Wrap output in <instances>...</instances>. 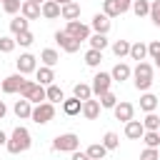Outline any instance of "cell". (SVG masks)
<instances>
[{
  "label": "cell",
  "instance_id": "6da1fadb",
  "mask_svg": "<svg viewBox=\"0 0 160 160\" xmlns=\"http://www.w3.org/2000/svg\"><path fill=\"white\" fill-rule=\"evenodd\" d=\"M30 145H32V135H30V130L28 128H22V125H18L12 132H10V138H8V152L10 155H20V152H25V150H30Z\"/></svg>",
  "mask_w": 160,
  "mask_h": 160
},
{
  "label": "cell",
  "instance_id": "7a4b0ae2",
  "mask_svg": "<svg viewBox=\"0 0 160 160\" xmlns=\"http://www.w3.org/2000/svg\"><path fill=\"white\" fill-rule=\"evenodd\" d=\"M132 82L140 92H148L152 85V65L150 62H138L132 70Z\"/></svg>",
  "mask_w": 160,
  "mask_h": 160
},
{
  "label": "cell",
  "instance_id": "3957f363",
  "mask_svg": "<svg viewBox=\"0 0 160 160\" xmlns=\"http://www.w3.org/2000/svg\"><path fill=\"white\" fill-rule=\"evenodd\" d=\"M20 98L30 100L32 105H40V102H48V95H45V88L38 85L35 80H25L22 88H20Z\"/></svg>",
  "mask_w": 160,
  "mask_h": 160
},
{
  "label": "cell",
  "instance_id": "277c9868",
  "mask_svg": "<svg viewBox=\"0 0 160 160\" xmlns=\"http://www.w3.org/2000/svg\"><path fill=\"white\" fill-rule=\"evenodd\" d=\"M78 148H80V138L75 132H62L52 140V150L58 152H75Z\"/></svg>",
  "mask_w": 160,
  "mask_h": 160
},
{
  "label": "cell",
  "instance_id": "5b68a950",
  "mask_svg": "<svg viewBox=\"0 0 160 160\" xmlns=\"http://www.w3.org/2000/svg\"><path fill=\"white\" fill-rule=\"evenodd\" d=\"M55 118V105L52 102H40V105H32V122L35 125H48L50 120Z\"/></svg>",
  "mask_w": 160,
  "mask_h": 160
},
{
  "label": "cell",
  "instance_id": "8992f818",
  "mask_svg": "<svg viewBox=\"0 0 160 160\" xmlns=\"http://www.w3.org/2000/svg\"><path fill=\"white\" fill-rule=\"evenodd\" d=\"M90 25H85V22H80V20H72V22H68L65 25V32L70 35V38H75V40H80V42H85V40H90Z\"/></svg>",
  "mask_w": 160,
  "mask_h": 160
},
{
  "label": "cell",
  "instance_id": "52a82bcc",
  "mask_svg": "<svg viewBox=\"0 0 160 160\" xmlns=\"http://www.w3.org/2000/svg\"><path fill=\"white\" fill-rule=\"evenodd\" d=\"M110 85H112V75L100 70V72H95V78H92V85H90V88H92V95H98V98H100V95L110 92Z\"/></svg>",
  "mask_w": 160,
  "mask_h": 160
},
{
  "label": "cell",
  "instance_id": "ba28073f",
  "mask_svg": "<svg viewBox=\"0 0 160 160\" xmlns=\"http://www.w3.org/2000/svg\"><path fill=\"white\" fill-rule=\"evenodd\" d=\"M15 65H18V72H20V75H30V72L38 70V58H35L32 52H22V55L15 60Z\"/></svg>",
  "mask_w": 160,
  "mask_h": 160
},
{
  "label": "cell",
  "instance_id": "9c48e42d",
  "mask_svg": "<svg viewBox=\"0 0 160 160\" xmlns=\"http://www.w3.org/2000/svg\"><path fill=\"white\" fill-rule=\"evenodd\" d=\"M112 115H115V120H120V122H130L132 115H135V105L128 102V100H120V102L112 108Z\"/></svg>",
  "mask_w": 160,
  "mask_h": 160
},
{
  "label": "cell",
  "instance_id": "30bf717a",
  "mask_svg": "<svg viewBox=\"0 0 160 160\" xmlns=\"http://www.w3.org/2000/svg\"><path fill=\"white\" fill-rule=\"evenodd\" d=\"M55 42H58L65 52H78V50H80V40L70 38L65 30H58V32H55Z\"/></svg>",
  "mask_w": 160,
  "mask_h": 160
},
{
  "label": "cell",
  "instance_id": "8fae6325",
  "mask_svg": "<svg viewBox=\"0 0 160 160\" xmlns=\"http://www.w3.org/2000/svg\"><path fill=\"white\" fill-rule=\"evenodd\" d=\"M22 82H25V75H20V72H15V75H8L5 80H2V92L5 95H12V92H20V88H22Z\"/></svg>",
  "mask_w": 160,
  "mask_h": 160
},
{
  "label": "cell",
  "instance_id": "7c38bea8",
  "mask_svg": "<svg viewBox=\"0 0 160 160\" xmlns=\"http://www.w3.org/2000/svg\"><path fill=\"white\" fill-rule=\"evenodd\" d=\"M110 18L105 15V12H98V15H92V20H90V28L98 32V35H108L110 32Z\"/></svg>",
  "mask_w": 160,
  "mask_h": 160
},
{
  "label": "cell",
  "instance_id": "4fadbf2b",
  "mask_svg": "<svg viewBox=\"0 0 160 160\" xmlns=\"http://www.w3.org/2000/svg\"><path fill=\"white\" fill-rule=\"evenodd\" d=\"M142 135H145L142 120H130V122H125V138H130V140H142Z\"/></svg>",
  "mask_w": 160,
  "mask_h": 160
},
{
  "label": "cell",
  "instance_id": "5bb4252c",
  "mask_svg": "<svg viewBox=\"0 0 160 160\" xmlns=\"http://www.w3.org/2000/svg\"><path fill=\"white\" fill-rule=\"evenodd\" d=\"M12 112H15L20 120H30V118H32V102L25 100V98H20V100L12 105Z\"/></svg>",
  "mask_w": 160,
  "mask_h": 160
},
{
  "label": "cell",
  "instance_id": "9a60e30c",
  "mask_svg": "<svg viewBox=\"0 0 160 160\" xmlns=\"http://www.w3.org/2000/svg\"><path fill=\"white\" fill-rule=\"evenodd\" d=\"M20 15L28 18V20H38L42 15V5H35L30 0H22V8H20Z\"/></svg>",
  "mask_w": 160,
  "mask_h": 160
},
{
  "label": "cell",
  "instance_id": "2e32d148",
  "mask_svg": "<svg viewBox=\"0 0 160 160\" xmlns=\"http://www.w3.org/2000/svg\"><path fill=\"white\" fill-rule=\"evenodd\" d=\"M82 118L85 120H98L100 118V100H85L82 102Z\"/></svg>",
  "mask_w": 160,
  "mask_h": 160
},
{
  "label": "cell",
  "instance_id": "e0dca14e",
  "mask_svg": "<svg viewBox=\"0 0 160 160\" xmlns=\"http://www.w3.org/2000/svg\"><path fill=\"white\" fill-rule=\"evenodd\" d=\"M110 75H112L115 82H122V80H130V78H132V70H130L128 62H118V65L110 70Z\"/></svg>",
  "mask_w": 160,
  "mask_h": 160
},
{
  "label": "cell",
  "instance_id": "ac0fdd59",
  "mask_svg": "<svg viewBox=\"0 0 160 160\" xmlns=\"http://www.w3.org/2000/svg\"><path fill=\"white\" fill-rule=\"evenodd\" d=\"M52 80H55V72H52V68H38L35 70V82L38 85H42V88H48V85H52Z\"/></svg>",
  "mask_w": 160,
  "mask_h": 160
},
{
  "label": "cell",
  "instance_id": "d6986e66",
  "mask_svg": "<svg viewBox=\"0 0 160 160\" xmlns=\"http://www.w3.org/2000/svg\"><path fill=\"white\" fill-rule=\"evenodd\" d=\"M62 112L70 115V118H72V115H80V112H82V100H78L75 95H72V98H65V100H62Z\"/></svg>",
  "mask_w": 160,
  "mask_h": 160
},
{
  "label": "cell",
  "instance_id": "ffe728a7",
  "mask_svg": "<svg viewBox=\"0 0 160 160\" xmlns=\"http://www.w3.org/2000/svg\"><path fill=\"white\" fill-rule=\"evenodd\" d=\"M158 102H160V100H158L152 92H142V95H140V110H142L145 115H148V112H155V110H158Z\"/></svg>",
  "mask_w": 160,
  "mask_h": 160
},
{
  "label": "cell",
  "instance_id": "44dd1931",
  "mask_svg": "<svg viewBox=\"0 0 160 160\" xmlns=\"http://www.w3.org/2000/svg\"><path fill=\"white\" fill-rule=\"evenodd\" d=\"M60 12H62V5H58L52 0L42 2V18L45 20H55V18H60Z\"/></svg>",
  "mask_w": 160,
  "mask_h": 160
},
{
  "label": "cell",
  "instance_id": "7402d4cb",
  "mask_svg": "<svg viewBox=\"0 0 160 160\" xmlns=\"http://www.w3.org/2000/svg\"><path fill=\"white\" fill-rule=\"evenodd\" d=\"M60 18H62V20H68V22L78 20V18H80V5H78V2H68V5H62Z\"/></svg>",
  "mask_w": 160,
  "mask_h": 160
},
{
  "label": "cell",
  "instance_id": "603a6c76",
  "mask_svg": "<svg viewBox=\"0 0 160 160\" xmlns=\"http://www.w3.org/2000/svg\"><path fill=\"white\" fill-rule=\"evenodd\" d=\"M40 60H42V65H45V68H55V65L60 62V55H58V50L45 48V50L40 52Z\"/></svg>",
  "mask_w": 160,
  "mask_h": 160
},
{
  "label": "cell",
  "instance_id": "cb8c5ba5",
  "mask_svg": "<svg viewBox=\"0 0 160 160\" xmlns=\"http://www.w3.org/2000/svg\"><path fill=\"white\" fill-rule=\"evenodd\" d=\"M88 158L90 160H105V155H108V148L102 145V142H92V145H88Z\"/></svg>",
  "mask_w": 160,
  "mask_h": 160
},
{
  "label": "cell",
  "instance_id": "d4e9b609",
  "mask_svg": "<svg viewBox=\"0 0 160 160\" xmlns=\"http://www.w3.org/2000/svg\"><path fill=\"white\" fill-rule=\"evenodd\" d=\"M28 25H30V20H28V18L15 15V18L10 20V32H12V35H20V32H25V30H28Z\"/></svg>",
  "mask_w": 160,
  "mask_h": 160
},
{
  "label": "cell",
  "instance_id": "484cf974",
  "mask_svg": "<svg viewBox=\"0 0 160 160\" xmlns=\"http://www.w3.org/2000/svg\"><path fill=\"white\" fill-rule=\"evenodd\" d=\"M130 58L138 60V62H145V58H148V45H145V42H132V45H130Z\"/></svg>",
  "mask_w": 160,
  "mask_h": 160
},
{
  "label": "cell",
  "instance_id": "4316f807",
  "mask_svg": "<svg viewBox=\"0 0 160 160\" xmlns=\"http://www.w3.org/2000/svg\"><path fill=\"white\" fill-rule=\"evenodd\" d=\"M72 95H75L78 100H82V102H85V100H90V98H92V88H90L88 82H78V85L72 88Z\"/></svg>",
  "mask_w": 160,
  "mask_h": 160
},
{
  "label": "cell",
  "instance_id": "83f0119b",
  "mask_svg": "<svg viewBox=\"0 0 160 160\" xmlns=\"http://www.w3.org/2000/svg\"><path fill=\"white\" fill-rule=\"evenodd\" d=\"M45 95H48V102H52V105H58V102H62L65 100V95H62V90L52 82V85H48L45 88Z\"/></svg>",
  "mask_w": 160,
  "mask_h": 160
},
{
  "label": "cell",
  "instance_id": "f1b7e54d",
  "mask_svg": "<svg viewBox=\"0 0 160 160\" xmlns=\"http://www.w3.org/2000/svg\"><path fill=\"white\" fill-rule=\"evenodd\" d=\"M102 12H105L108 18L122 15V12H120V0H102Z\"/></svg>",
  "mask_w": 160,
  "mask_h": 160
},
{
  "label": "cell",
  "instance_id": "f546056e",
  "mask_svg": "<svg viewBox=\"0 0 160 160\" xmlns=\"http://www.w3.org/2000/svg\"><path fill=\"white\" fill-rule=\"evenodd\" d=\"M100 62H102V52H100V50H92V48H90V50L85 52V65H88V68H98Z\"/></svg>",
  "mask_w": 160,
  "mask_h": 160
},
{
  "label": "cell",
  "instance_id": "4dcf8cb0",
  "mask_svg": "<svg viewBox=\"0 0 160 160\" xmlns=\"http://www.w3.org/2000/svg\"><path fill=\"white\" fill-rule=\"evenodd\" d=\"M132 12H135L138 18L150 15V2H148V0H132Z\"/></svg>",
  "mask_w": 160,
  "mask_h": 160
},
{
  "label": "cell",
  "instance_id": "1f68e13d",
  "mask_svg": "<svg viewBox=\"0 0 160 160\" xmlns=\"http://www.w3.org/2000/svg\"><path fill=\"white\" fill-rule=\"evenodd\" d=\"M88 42H90V48H92V50H100V52L110 45V42H108V38H105V35H98V32H95V35H90V40H88Z\"/></svg>",
  "mask_w": 160,
  "mask_h": 160
},
{
  "label": "cell",
  "instance_id": "d6a6232c",
  "mask_svg": "<svg viewBox=\"0 0 160 160\" xmlns=\"http://www.w3.org/2000/svg\"><path fill=\"white\" fill-rule=\"evenodd\" d=\"M130 45H132V42H128V40H115V42H112V52H115L118 58H125V55H130Z\"/></svg>",
  "mask_w": 160,
  "mask_h": 160
},
{
  "label": "cell",
  "instance_id": "836d02e7",
  "mask_svg": "<svg viewBox=\"0 0 160 160\" xmlns=\"http://www.w3.org/2000/svg\"><path fill=\"white\" fill-rule=\"evenodd\" d=\"M142 125H145V130H152V132H158V130H160V118H158L155 112H148V115L142 118Z\"/></svg>",
  "mask_w": 160,
  "mask_h": 160
},
{
  "label": "cell",
  "instance_id": "e575fe53",
  "mask_svg": "<svg viewBox=\"0 0 160 160\" xmlns=\"http://www.w3.org/2000/svg\"><path fill=\"white\" fill-rule=\"evenodd\" d=\"M102 145H105L108 150H115V148L120 145V138H118V132H112V130H108V132L102 135Z\"/></svg>",
  "mask_w": 160,
  "mask_h": 160
},
{
  "label": "cell",
  "instance_id": "d590c367",
  "mask_svg": "<svg viewBox=\"0 0 160 160\" xmlns=\"http://www.w3.org/2000/svg\"><path fill=\"white\" fill-rule=\"evenodd\" d=\"M142 142H145V148H158V145H160V135H158V132H152V130H145Z\"/></svg>",
  "mask_w": 160,
  "mask_h": 160
},
{
  "label": "cell",
  "instance_id": "8d00e7d4",
  "mask_svg": "<svg viewBox=\"0 0 160 160\" xmlns=\"http://www.w3.org/2000/svg\"><path fill=\"white\" fill-rule=\"evenodd\" d=\"M20 8H22V0H5V2H2V10H5L8 15H18Z\"/></svg>",
  "mask_w": 160,
  "mask_h": 160
},
{
  "label": "cell",
  "instance_id": "74e56055",
  "mask_svg": "<svg viewBox=\"0 0 160 160\" xmlns=\"http://www.w3.org/2000/svg\"><path fill=\"white\" fill-rule=\"evenodd\" d=\"M32 40H35V38H32V32H30V30H25V32L15 35V42H18L20 48H30V45H32Z\"/></svg>",
  "mask_w": 160,
  "mask_h": 160
},
{
  "label": "cell",
  "instance_id": "f35d334b",
  "mask_svg": "<svg viewBox=\"0 0 160 160\" xmlns=\"http://www.w3.org/2000/svg\"><path fill=\"white\" fill-rule=\"evenodd\" d=\"M118 105V98L112 95V92H105V95H100V108H108V110H112Z\"/></svg>",
  "mask_w": 160,
  "mask_h": 160
},
{
  "label": "cell",
  "instance_id": "ab89813d",
  "mask_svg": "<svg viewBox=\"0 0 160 160\" xmlns=\"http://www.w3.org/2000/svg\"><path fill=\"white\" fill-rule=\"evenodd\" d=\"M150 20H152V25L160 28V0H152L150 2Z\"/></svg>",
  "mask_w": 160,
  "mask_h": 160
},
{
  "label": "cell",
  "instance_id": "60d3db41",
  "mask_svg": "<svg viewBox=\"0 0 160 160\" xmlns=\"http://www.w3.org/2000/svg\"><path fill=\"white\" fill-rule=\"evenodd\" d=\"M15 38H0V52H12L15 50Z\"/></svg>",
  "mask_w": 160,
  "mask_h": 160
},
{
  "label": "cell",
  "instance_id": "b9f144b4",
  "mask_svg": "<svg viewBox=\"0 0 160 160\" xmlns=\"http://www.w3.org/2000/svg\"><path fill=\"white\" fill-rule=\"evenodd\" d=\"M158 158H160L158 148H145V150L140 152V160H158Z\"/></svg>",
  "mask_w": 160,
  "mask_h": 160
},
{
  "label": "cell",
  "instance_id": "7bdbcfd3",
  "mask_svg": "<svg viewBox=\"0 0 160 160\" xmlns=\"http://www.w3.org/2000/svg\"><path fill=\"white\" fill-rule=\"evenodd\" d=\"M148 55H150L152 60L160 55V40H152V42H148Z\"/></svg>",
  "mask_w": 160,
  "mask_h": 160
},
{
  "label": "cell",
  "instance_id": "ee69618b",
  "mask_svg": "<svg viewBox=\"0 0 160 160\" xmlns=\"http://www.w3.org/2000/svg\"><path fill=\"white\" fill-rule=\"evenodd\" d=\"M70 155H72L70 160H90V158H88V152H80V150H75V152H70Z\"/></svg>",
  "mask_w": 160,
  "mask_h": 160
},
{
  "label": "cell",
  "instance_id": "f6af8a7d",
  "mask_svg": "<svg viewBox=\"0 0 160 160\" xmlns=\"http://www.w3.org/2000/svg\"><path fill=\"white\" fill-rule=\"evenodd\" d=\"M5 115H8V105H5V102H2V100H0V120H2V118H5Z\"/></svg>",
  "mask_w": 160,
  "mask_h": 160
},
{
  "label": "cell",
  "instance_id": "bcb514c9",
  "mask_svg": "<svg viewBox=\"0 0 160 160\" xmlns=\"http://www.w3.org/2000/svg\"><path fill=\"white\" fill-rule=\"evenodd\" d=\"M0 145H8V135H5L2 130H0Z\"/></svg>",
  "mask_w": 160,
  "mask_h": 160
},
{
  "label": "cell",
  "instance_id": "7dc6e473",
  "mask_svg": "<svg viewBox=\"0 0 160 160\" xmlns=\"http://www.w3.org/2000/svg\"><path fill=\"white\" fill-rule=\"evenodd\" d=\"M52 2H58V5H68V2H75V0H52Z\"/></svg>",
  "mask_w": 160,
  "mask_h": 160
},
{
  "label": "cell",
  "instance_id": "c3c4849f",
  "mask_svg": "<svg viewBox=\"0 0 160 160\" xmlns=\"http://www.w3.org/2000/svg\"><path fill=\"white\" fill-rule=\"evenodd\" d=\"M30 2H35V5H42V2H48V0H30Z\"/></svg>",
  "mask_w": 160,
  "mask_h": 160
},
{
  "label": "cell",
  "instance_id": "681fc988",
  "mask_svg": "<svg viewBox=\"0 0 160 160\" xmlns=\"http://www.w3.org/2000/svg\"><path fill=\"white\" fill-rule=\"evenodd\" d=\"M155 68H160V55H158V58H155Z\"/></svg>",
  "mask_w": 160,
  "mask_h": 160
},
{
  "label": "cell",
  "instance_id": "f907efd6",
  "mask_svg": "<svg viewBox=\"0 0 160 160\" xmlns=\"http://www.w3.org/2000/svg\"><path fill=\"white\" fill-rule=\"evenodd\" d=\"M158 135H160V130H158Z\"/></svg>",
  "mask_w": 160,
  "mask_h": 160
},
{
  "label": "cell",
  "instance_id": "816d5d0a",
  "mask_svg": "<svg viewBox=\"0 0 160 160\" xmlns=\"http://www.w3.org/2000/svg\"><path fill=\"white\" fill-rule=\"evenodd\" d=\"M0 2H5V0H0Z\"/></svg>",
  "mask_w": 160,
  "mask_h": 160
},
{
  "label": "cell",
  "instance_id": "f5cc1de1",
  "mask_svg": "<svg viewBox=\"0 0 160 160\" xmlns=\"http://www.w3.org/2000/svg\"><path fill=\"white\" fill-rule=\"evenodd\" d=\"M158 160H160V158H158Z\"/></svg>",
  "mask_w": 160,
  "mask_h": 160
}]
</instances>
